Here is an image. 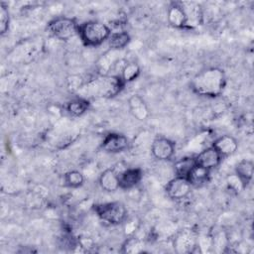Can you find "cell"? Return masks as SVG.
<instances>
[{
  "label": "cell",
  "instance_id": "52a82bcc",
  "mask_svg": "<svg viewBox=\"0 0 254 254\" xmlns=\"http://www.w3.org/2000/svg\"><path fill=\"white\" fill-rule=\"evenodd\" d=\"M176 151L175 143L166 137H157L151 144V154L159 161H169Z\"/></svg>",
  "mask_w": 254,
  "mask_h": 254
},
{
  "label": "cell",
  "instance_id": "8992f818",
  "mask_svg": "<svg viewBox=\"0 0 254 254\" xmlns=\"http://www.w3.org/2000/svg\"><path fill=\"white\" fill-rule=\"evenodd\" d=\"M191 189L192 186L187 178L175 176V178L167 183L165 191L170 198L174 200H181L186 198L190 193Z\"/></svg>",
  "mask_w": 254,
  "mask_h": 254
},
{
  "label": "cell",
  "instance_id": "ba28073f",
  "mask_svg": "<svg viewBox=\"0 0 254 254\" xmlns=\"http://www.w3.org/2000/svg\"><path fill=\"white\" fill-rule=\"evenodd\" d=\"M129 144V139L125 135L120 133H109L104 137L100 147L106 153L118 154L127 150Z\"/></svg>",
  "mask_w": 254,
  "mask_h": 254
},
{
  "label": "cell",
  "instance_id": "44dd1931",
  "mask_svg": "<svg viewBox=\"0 0 254 254\" xmlns=\"http://www.w3.org/2000/svg\"><path fill=\"white\" fill-rule=\"evenodd\" d=\"M107 42L112 50H122L129 44L130 36L125 31L112 32Z\"/></svg>",
  "mask_w": 254,
  "mask_h": 254
},
{
  "label": "cell",
  "instance_id": "cb8c5ba5",
  "mask_svg": "<svg viewBox=\"0 0 254 254\" xmlns=\"http://www.w3.org/2000/svg\"><path fill=\"white\" fill-rule=\"evenodd\" d=\"M226 185H227L228 190H230L231 191H233L235 193H240L246 188V185L235 173L227 176Z\"/></svg>",
  "mask_w": 254,
  "mask_h": 254
},
{
  "label": "cell",
  "instance_id": "7402d4cb",
  "mask_svg": "<svg viewBox=\"0 0 254 254\" xmlns=\"http://www.w3.org/2000/svg\"><path fill=\"white\" fill-rule=\"evenodd\" d=\"M144 247H145V244L142 239H140L136 236H130V237L126 238V240L123 242L120 251L122 253L136 254V253L143 252Z\"/></svg>",
  "mask_w": 254,
  "mask_h": 254
},
{
  "label": "cell",
  "instance_id": "277c9868",
  "mask_svg": "<svg viewBox=\"0 0 254 254\" xmlns=\"http://www.w3.org/2000/svg\"><path fill=\"white\" fill-rule=\"evenodd\" d=\"M79 24L74 19L60 16L56 17L48 23V32L56 39L61 41H67L78 34Z\"/></svg>",
  "mask_w": 254,
  "mask_h": 254
},
{
  "label": "cell",
  "instance_id": "d4e9b609",
  "mask_svg": "<svg viewBox=\"0 0 254 254\" xmlns=\"http://www.w3.org/2000/svg\"><path fill=\"white\" fill-rule=\"evenodd\" d=\"M10 26V13L8 6L1 2L0 4V33L1 35H4L8 32Z\"/></svg>",
  "mask_w": 254,
  "mask_h": 254
},
{
  "label": "cell",
  "instance_id": "484cf974",
  "mask_svg": "<svg viewBox=\"0 0 254 254\" xmlns=\"http://www.w3.org/2000/svg\"><path fill=\"white\" fill-rule=\"evenodd\" d=\"M68 82V88L71 90H78L84 83L83 79L78 75H71L67 79Z\"/></svg>",
  "mask_w": 254,
  "mask_h": 254
},
{
  "label": "cell",
  "instance_id": "2e32d148",
  "mask_svg": "<svg viewBox=\"0 0 254 254\" xmlns=\"http://www.w3.org/2000/svg\"><path fill=\"white\" fill-rule=\"evenodd\" d=\"M210 178V171L195 165L188 176V180L192 187H202L206 185Z\"/></svg>",
  "mask_w": 254,
  "mask_h": 254
},
{
  "label": "cell",
  "instance_id": "8fae6325",
  "mask_svg": "<svg viewBox=\"0 0 254 254\" xmlns=\"http://www.w3.org/2000/svg\"><path fill=\"white\" fill-rule=\"evenodd\" d=\"M182 5L185 10L187 18V27L188 29L195 28L201 25L203 21V12L201 6L196 2H188L182 1Z\"/></svg>",
  "mask_w": 254,
  "mask_h": 254
},
{
  "label": "cell",
  "instance_id": "5b68a950",
  "mask_svg": "<svg viewBox=\"0 0 254 254\" xmlns=\"http://www.w3.org/2000/svg\"><path fill=\"white\" fill-rule=\"evenodd\" d=\"M87 85H91L100 96L113 97L122 90L125 83L119 75H105L92 78L87 82Z\"/></svg>",
  "mask_w": 254,
  "mask_h": 254
},
{
  "label": "cell",
  "instance_id": "ffe728a7",
  "mask_svg": "<svg viewBox=\"0 0 254 254\" xmlns=\"http://www.w3.org/2000/svg\"><path fill=\"white\" fill-rule=\"evenodd\" d=\"M140 72H141L140 65L134 62H131V63H126L122 65L119 76L126 84L128 82L135 80L140 75Z\"/></svg>",
  "mask_w": 254,
  "mask_h": 254
},
{
  "label": "cell",
  "instance_id": "3957f363",
  "mask_svg": "<svg viewBox=\"0 0 254 254\" xmlns=\"http://www.w3.org/2000/svg\"><path fill=\"white\" fill-rule=\"evenodd\" d=\"M93 209L100 220L110 225H119L127 220L128 210L120 201L97 203Z\"/></svg>",
  "mask_w": 254,
  "mask_h": 254
},
{
  "label": "cell",
  "instance_id": "e0dca14e",
  "mask_svg": "<svg viewBox=\"0 0 254 254\" xmlns=\"http://www.w3.org/2000/svg\"><path fill=\"white\" fill-rule=\"evenodd\" d=\"M234 173L247 186L251 182V180L253 178V174H254V163H253V161L248 160V159L241 160L236 165Z\"/></svg>",
  "mask_w": 254,
  "mask_h": 254
},
{
  "label": "cell",
  "instance_id": "6da1fadb",
  "mask_svg": "<svg viewBox=\"0 0 254 254\" xmlns=\"http://www.w3.org/2000/svg\"><path fill=\"white\" fill-rule=\"evenodd\" d=\"M226 85V75L220 67H207L197 72L190 81L191 90L200 96H219Z\"/></svg>",
  "mask_w": 254,
  "mask_h": 254
},
{
  "label": "cell",
  "instance_id": "9a60e30c",
  "mask_svg": "<svg viewBox=\"0 0 254 254\" xmlns=\"http://www.w3.org/2000/svg\"><path fill=\"white\" fill-rule=\"evenodd\" d=\"M119 173L120 172H117L115 168H108L104 170L98 178L100 188L106 192H114L119 190Z\"/></svg>",
  "mask_w": 254,
  "mask_h": 254
},
{
  "label": "cell",
  "instance_id": "30bf717a",
  "mask_svg": "<svg viewBox=\"0 0 254 254\" xmlns=\"http://www.w3.org/2000/svg\"><path fill=\"white\" fill-rule=\"evenodd\" d=\"M167 21L170 26L176 29H185L187 27V18L182 1L170 3L167 10Z\"/></svg>",
  "mask_w": 254,
  "mask_h": 254
},
{
  "label": "cell",
  "instance_id": "4fadbf2b",
  "mask_svg": "<svg viewBox=\"0 0 254 254\" xmlns=\"http://www.w3.org/2000/svg\"><path fill=\"white\" fill-rule=\"evenodd\" d=\"M128 108L131 115L138 121H145L150 116L149 107L145 99L139 94H133L128 98Z\"/></svg>",
  "mask_w": 254,
  "mask_h": 254
},
{
  "label": "cell",
  "instance_id": "9c48e42d",
  "mask_svg": "<svg viewBox=\"0 0 254 254\" xmlns=\"http://www.w3.org/2000/svg\"><path fill=\"white\" fill-rule=\"evenodd\" d=\"M222 159L223 158L212 146L203 149L194 157L195 164L197 166L209 171L217 168L220 165Z\"/></svg>",
  "mask_w": 254,
  "mask_h": 254
},
{
  "label": "cell",
  "instance_id": "5bb4252c",
  "mask_svg": "<svg viewBox=\"0 0 254 254\" xmlns=\"http://www.w3.org/2000/svg\"><path fill=\"white\" fill-rule=\"evenodd\" d=\"M143 179V172L139 168H126L119 173V186L122 190H131L138 186Z\"/></svg>",
  "mask_w": 254,
  "mask_h": 254
},
{
  "label": "cell",
  "instance_id": "d6986e66",
  "mask_svg": "<svg viewBox=\"0 0 254 254\" xmlns=\"http://www.w3.org/2000/svg\"><path fill=\"white\" fill-rule=\"evenodd\" d=\"M66 111L72 116H81L89 108V101L83 97H76L71 99L66 104Z\"/></svg>",
  "mask_w": 254,
  "mask_h": 254
},
{
  "label": "cell",
  "instance_id": "7c38bea8",
  "mask_svg": "<svg viewBox=\"0 0 254 254\" xmlns=\"http://www.w3.org/2000/svg\"><path fill=\"white\" fill-rule=\"evenodd\" d=\"M211 146L219 153L222 158H225L236 153L238 149V141L235 137L229 134H224L216 138Z\"/></svg>",
  "mask_w": 254,
  "mask_h": 254
},
{
  "label": "cell",
  "instance_id": "ac0fdd59",
  "mask_svg": "<svg viewBox=\"0 0 254 254\" xmlns=\"http://www.w3.org/2000/svg\"><path fill=\"white\" fill-rule=\"evenodd\" d=\"M194 157H184L174 164V172L175 176L188 178L190 172L195 166Z\"/></svg>",
  "mask_w": 254,
  "mask_h": 254
},
{
  "label": "cell",
  "instance_id": "603a6c76",
  "mask_svg": "<svg viewBox=\"0 0 254 254\" xmlns=\"http://www.w3.org/2000/svg\"><path fill=\"white\" fill-rule=\"evenodd\" d=\"M84 183V176L77 170H71L64 175V185L70 189H77Z\"/></svg>",
  "mask_w": 254,
  "mask_h": 254
},
{
  "label": "cell",
  "instance_id": "7a4b0ae2",
  "mask_svg": "<svg viewBox=\"0 0 254 254\" xmlns=\"http://www.w3.org/2000/svg\"><path fill=\"white\" fill-rule=\"evenodd\" d=\"M111 33V29L106 24L90 20L79 24L77 35L84 46L98 47L108 40Z\"/></svg>",
  "mask_w": 254,
  "mask_h": 254
}]
</instances>
